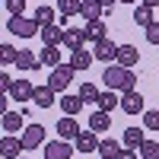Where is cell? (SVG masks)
Segmentation results:
<instances>
[{"label":"cell","instance_id":"cell-4","mask_svg":"<svg viewBox=\"0 0 159 159\" xmlns=\"http://www.w3.org/2000/svg\"><path fill=\"white\" fill-rule=\"evenodd\" d=\"M124 115H143L147 111V102H143V92L130 89V92H121V105H118Z\"/></svg>","mask_w":159,"mask_h":159},{"label":"cell","instance_id":"cell-33","mask_svg":"<svg viewBox=\"0 0 159 159\" xmlns=\"http://www.w3.org/2000/svg\"><path fill=\"white\" fill-rule=\"evenodd\" d=\"M143 127H147V130H159V111H156V108H147V111H143Z\"/></svg>","mask_w":159,"mask_h":159},{"label":"cell","instance_id":"cell-14","mask_svg":"<svg viewBox=\"0 0 159 159\" xmlns=\"http://www.w3.org/2000/svg\"><path fill=\"white\" fill-rule=\"evenodd\" d=\"M10 96H13V102H32L35 86L29 83V80H16V83H13V89H10Z\"/></svg>","mask_w":159,"mask_h":159},{"label":"cell","instance_id":"cell-39","mask_svg":"<svg viewBox=\"0 0 159 159\" xmlns=\"http://www.w3.org/2000/svg\"><path fill=\"white\" fill-rule=\"evenodd\" d=\"M118 3H137V0H118Z\"/></svg>","mask_w":159,"mask_h":159},{"label":"cell","instance_id":"cell-16","mask_svg":"<svg viewBox=\"0 0 159 159\" xmlns=\"http://www.w3.org/2000/svg\"><path fill=\"white\" fill-rule=\"evenodd\" d=\"M64 48H67V51L86 48V32L83 29H70V25H67V32H64Z\"/></svg>","mask_w":159,"mask_h":159},{"label":"cell","instance_id":"cell-10","mask_svg":"<svg viewBox=\"0 0 159 159\" xmlns=\"http://www.w3.org/2000/svg\"><path fill=\"white\" fill-rule=\"evenodd\" d=\"M22 143H25V150H38L45 143V127L42 124H29L22 130Z\"/></svg>","mask_w":159,"mask_h":159},{"label":"cell","instance_id":"cell-38","mask_svg":"<svg viewBox=\"0 0 159 159\" xmlns=\"http://www.w3.org/2000/svg\"><path fill=\"white\" fill-rule=\"evenodd\" d=\"M140 3H147V7H153V10H156V7H159V0H140Z\"/></svg>","mask_w":159,"mask_h":159},{"label":"cell","instance_id":"cell-20","mask_svg":"<svg viewBox=\"0 0 159 159\" xmlns=\"http://www.w3.org/2000/svg\"><path fill=\"white\" fill-rule=\"evenodd\" d=\"M38 54L35 51H29V48H19V57H16V64H13V67H19V70H35L38 67Z\"/></svg>","mask_w":159,"mask_h":159},{"label":"cell","instance_id":"cell-2","mask_svg":"<svg viewBox=\"0 0 159 159\" xmlns=\"http://www.w3.org/2000/svg\"><path fill=\"white\" fill-rule=\"evenodd\" d=\"M73 64H57V67H51V76H48V86L54 92H64L70 83H73Z\"/></svg>","mask_w":159,"mask_h":159},{"label":"cell","instance_id":"cell-19","mask_svg":"<svg viewBox=\"0 0 159 159\" xmlns=\"http://www.w3.org/2000/svg\"><path fill=\"white\" fill-rule=\"evenodd\" d=\"M22 111H3V134H19V130H25L22 127Z\"/></svg>","mask_w":159,"mask_h":159},{"label":"cell","instance_id":"cell-40","mask_svg":"<svg viewBox=\"0 0 159 159\" xmlns=\"http://www.w3.org/2000/svg\"><path fill=\"white\" fill-rule=\"evenodd\" d=\"M19 159H25V156H19Z\"/></svg>","mask_w":159,"mask_h":159},{"label":"cell","instance_id":"cell-32","mask_svg":"<svg viewBox=\"0 0 159 159\" xmlns=\"http://www.w3.org/2000/svg\"><path fill=\"white\" fill-rule=\"evenodd\" d=\"M16 57H19V48H13V45H0V64H3V67L16 64Z\"/></svg>","mask_w":159,"mask_h":159},{"label":"cell","instance_id":"cell-30","mask_svg":"<svg viewBox=\"0 0 159 159\" xmlns=\"http://www.w3.org/2000/svg\"><path fill=\"white\" fill-rule=\"evenodd\" d=\"M99 96H102L99 86H96V83H89V80L80 86V99H83V102H99Z\"/></svg>","mask_w":159,"mask_h":159},{"label":"cell","instance_id":"cell-24","mask_svg":"<svg viewBox=\"0 0 159 159\" xmlns=\"http://www.w3.org/2000/svg\"><path fill=\"white\" fill-rule=\"evenodd\" d=\"M38 61H42L45 67H57L61 64V45H45L42 54H38Z\"/></svg>","mask_w":159,"mask_h":159},{"label":"cell","instance_id":"cell-29","mask_svg":"<svg viewBox=\"0 0 159 159\" xmlns=\"http://www.w3.org/2000/svg\"><path fill=\"white\" fill-rule=\"evenodd\" d=\"M96 105H99V108H102V111H111V108H115V105H121V99H118V96H115V89H105V92H102V96H99V102H96Z\"/></svg>","mask_w":159,"mask_h":159},{"label":"cell","instance_id":"cell-21","mask_svg":"<svg viewBox=\"0 0 159 159\" xmlns=\"http://www.w3.org/2000/svg\"><path fill=\"white\" fill-rule=\"evenodd\" d=\"M54 16H61V13H57V10H51V7H45V3H38L35 13H32V19L42 25V29H45V25H54Z\"/></svg>","mask_w":159,"mask_h":159},{"label":"cell","instance_id":"cell-3","mask_svg":"<svg viewBox=\"0 0 159 159\" xmlns=\"http://www.w3.org/2000/svg\"><path fill=\"white\" fill-rule=\"evenodd\" d=\"M7 29L16 35V38H35L38 32H42V25H38L35 19H25V16H10Z\"/></svg>","mask_w":159,"mask_h":159},{"label":"cell","instance_id":"cell-17","mask_svg":"<svg viewBox=\"0 0 159 159\" xmlns=\"http://www.w3.org/2000/svg\"><path fill=\"white\" fill-rule=\"evenodd\" d=\"M64 32H67V25H61V22L45 25L42 29V42L45 45H64Z\"/></svg>","mask_w":159,"mask_h":159},{"label":"cell","instance_id":"cell-15","mask_svg":"<svg viewBox=\"0 0 159 159\" xmlns=\"http://www.w3.org/2000/svg\"><path fill=\"white\" fill-rule=\"evenodd\" d=\"M32 102L38 105V108H51V105L57 102V92L51 89L48 83H45V86H35V96H32Z\"/></svg>","mask_w":159,"mask_h":159},{"label":"cell","instance_id":"cell-35","mask_svg":"<svg viewBox=\"0 0 159 159\" xmlns=\"http://www.w3.org/2000/svg\"><path fill=\"white\" fill-rule=\"evenodd\" d=\"M147 42H150V45H159V19H156L153 25H147Z\"/></svg>","mask_w":159,"mask_h":159},{"label":"cell","instance_id":"cell-26","mask_svg":"<svg viewBox=\"0 0 159 159\" xmlns=\"http://www.w3.org/2000/svg\"><path fill=\"white\" fill-rule=\"evenodd\" d=\"M134 22H137V25H143V29H147V25H153V22H156V16H153V7H147V3H137V7H134Z\"/></svg>","mask_w":159,"mask_h":159},{"label":"cell","instance_id":"cell-6","mask_svg":"<svg viewBox=\"0 0 159 159\" xmlns=\"http://www.w3.org/2000/svg\"><path fill=\"white\" fill-rule=\"evenodd\" d=\"M80 134H83V127L76 124V118H73V115H61V121H57V137L73 143Z\"/></svg>","mask_w":159,"mask_h":159},{"label":"cell","instance_id":"cell-1","mask_svg":"<svg viewBox=\"0 0 159 159\" xmlns=\"http://www.w3.org/2000/svg\"><path fill=\"white\" fill-rule=\"evenodd\" d=\"M102 83L115 92H130V89H137V73L130 67H121V64H108L102 73Z\"/></svg>","mask_w":159,"mask_h":159},{"label":"cell","instance_id":"cell-8","mask_svg":"<svg viewBox=\"0 0 159 159\" xmlns=\"http://www.w3.org/2000/svg\"><path fill=\"white\" fill-rule=\"evenodd\" d=\"M73 147H76V153H99V134L92 127H83V134L73 140Z\"/></svg>","mask_w":159,"mask_h":159},{"label":"cell","instance_id":"cell-12","mask_svg":"<svg viewBox=\"0 0 159 159\" xmlns=\"http://www.w3.org/2000/svg\"><path fill=\"white\" fill-rule=\"evenodd\" d=\"M83 32H86V42L96 45V42H102V38H108V25H105L102 19H92V22L83 25Z\"/></svg>","mask_w":159,"mask_h":159},{"label":"cell","instance_id":"cell-31","mask_svg":"<svg viewBox=\"0 0 159 159\" xmlns=\"http://www.w3.org/2000/svg\"><path fill=\"white\" fill-rule=\"evenodd\" d=\"M137 153H140V159H159V143L156 140H143Z\"/></svg>","mask_w":159,"mask_h":159},{"label":"cell","instance_id":"cell-7","mask_svg":"<svg viewBox=\"0 0 159 159\" xmlns=\"http://www.w3.org/2000/svg\"><path fill=\"white\" fill-rule=\"evenodd\" d=\"M73 150L76 147H70V140H51V143H45V159H70L73 156Z\"/></svg>","mask_w":159,"mask_h":159},{"label":"cell","instance_id":"cell-23","mask_svg":"<svg viewBox=\"0 0 159 159\" xmlns=\"http://www.w3.org/2000/svg\"><path fill=\"white\" fill-rule=\"evenodd\" d=\"M80 16H83L86 22H92V19H102V16H105V7L99 3V0H83V10H80Z\"/></svg>","mask_w":159,"mask_h":159},{"label":"cell","instance_id":"cell-25","mask_svg":"<svg viewBox=\"0 0 159 159\" xmlns=\"http://www.w3.org/2000/svg\"><path fill=\"white\" fill-rule=\"evenodd\" d=\"M118 153H121V143L118 140H111V137L99 140V159H118Z\"/></svg>","mask_w":159,"mask_h":159},{"label":"cell","instance_id":"cell-5","mask_svg":"<svg viewBox=\"0 0 159 159\" xmlns=\"http://www.w3.org/2000/svg\"><path fill=\"white\" fill-rule=\"evenodd\" d=\"M22 153H25L22 137H16V134H3V137H0V156H3V159H19Z\"/></svg>","mask_w":159,"mask_h":159},{"label":"cell","instance_id":"cell-34","mask_svg":"<svg viewBox=\"0 0 159 159\" xmlns=\"http://www.w3.org/2000/svg\"><path fill=\"white\" fill-rule=\"evenodd\" d=\"M25 3H29V0H3V7H7L10 16H22V13H25Z\"/></svg>","mask_w":159,"mask_h":159},{"label":"cell","instance_id":"cell-11","mask_svg":"<svg viewBox=\"0 0 159 159\" xmlns=\"http://www.w3.org/2000/svg\"><path fill=\"white\" fill-rule=\"evenodd\" d=\"M115 64H121V67H130L134 70L137 64H140V51L134 45H118V61Z\"/></svg>","mask_w":159,"mask_h":159},{"label":"cell","instance_id":"cell-9","mask_svg":"<svg viewBox=\"0 0 159 159\" xmlns=\"http://www.w3.org/2000/svg\"><path fill=\"white\" fill-rule=\"evenodd\" d=\"M92 54H96V61L115 64V61H118V45L111 42V38H102V42H96V45H92Z\"/></svg>","mask_w":159,"mask_h":159},{"label":"cell","instance_id":"cell-27","mask_svg":"<svg viewBox=\"0 0 159 159\" xmlns=\"http://www.w3.org/2000/svg\"><path fill=\"white\" fill-rule=\"evenodd\" d=\"M143 130H147V127H127L124 130V147H130V150H140V143L143 140H147V137H143Z\"/></svg>","mask_w":159,"mask_h":159},{"label":"cell","instance_id":"cell-22","mask_svg":"<svg viewBox=\"0 0 159 159\" xmlns=\"http://www.w3.org/2000/svg\"><path fill=\"white\" fill-rule=\"evenodd\" d=\"M89 127L96 130V134H105V130L111 127V115H108V111H102V108H99V111H92V115H89Z\"/></svg>","mask_w":159,"mask_h":159},{"label":"cell","instance_id":"cell-18","mask_svg":"<svg viewBox=\"0 0 159 159\" xmlns=\"http://www.w3.org/2000/svg\"><path fill=\"white\" fill-rule=\"evenodd\" d=\"M92 61H96V54H92V51H86V48L70 51V64H73V70H76V73H80V70H89V67H92Z\"/></svg>","mask_w":159,"mask_h":159},{"label":"cell","instance_id":"cell-36","mask_svg":"<svg viewBox=\"0 0 159 159\" xmlns=\"http://www.w3.org/2000/svg\"><path fill=\"white\" fill-rule=\"evenodd\" d=\"M118 159H140V153H137V150H130V147H124L121 153H118Z\"/></svg>","mask_w":159,"mask_h":159},{"label":"cell","instance_id":"cell-13","mask_svg":"<svg viewBox=\"0 0 159 159\" xmlns=\"http://www.w3.org/2000/svg\"><path fill=\"white\" fill-rule=\"evenodd\" d=\"M57 105H61V111H64V115H73V118H76L80 111H83V105H86V102L80 99V92H76V96H70V92H64V96L57 99Z\"/></svg>","mask_w":159,"mask_h":159},{"label":"cell","instance_id":"cell-28","mask_svg":"<svg viewBox=\"0 0 159 159\" xmlns=\"http://www.w3.org/2000/svg\"><path fill=\"white\" fill-rule=\"evenodd\" d=\"M80 10H83V0H57V13H61L64 19L80 16Z\"/></svg>","mask_w":159,"mask_h":159},{"label":"cell","instance_id":"cell-37","mask_svg":"<svg viewBox=\"0 0 159 159\" xmlns=\"http://www.w3.org/2000/svg\"><path fill=\"white\" fill-rule=\"evenodd\" d=\"M99 3H102L105 10H108V7H115V3H118V0H99Z\"/></svg>","mask_w":159,"mask_h":159}]
</instances>
